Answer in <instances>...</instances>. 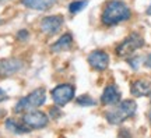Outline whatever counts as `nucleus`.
Segmentation results:
<instances>
[{
    "mask_svg": "<svg viewBox=\"0 0 151 138\" xmlns=\"http://www.w3.org/2000/svg\"><path fill=\"white\" fill-rule=\"evenodd\" d=\"M132 10L122 0H109L105 3L101 13V22L105 27H115L130 20Z\"/></svg>",
    "mask_w": 151,
    "mask_h": 138,
    "instance_id": "nucleus-1",
    "label": "nucleus"
},
{
    "mask_svg": "<svg viewBox=\"0 0 151 138\" xmlns=\"http://www.w3.org/2000/svg\"><path fill=\"white\" fill-rule=\"evenodd\" d=\"M113 109L106 112L105 119L109 124L113 126H119L124 123L126 120H129L130 117H133L137 110V105L133 99H124V101L118 102L116 105H113Z\"/></svg>",
    "mask_w": 151,
    "mask_h": 138,
    "instance_id": "nucleus-2",
    "label": "nucleus"
},
{
    "mask_svg": "<svg viewBox=\"0 0 151 138\" xmlns=\"http://www.w3.org/2000/svg\"><path fill=\"white\" fill-rule=\"evenodd\" d=\"M46 102V91L45 88H37V89L31 91L27 96H22L18 99V102L14 106V113L22 114L28 110L38 109L41 107Z\"/></svg>",
    "mask_w": 151,
    "mask_h": 138,
    "instance_id": "nucleus-3",
    "label": "nucleus"
},
{
    "mask_svg": "<svg viewBox=\"0 0 151 138\" xmlns=\"http://www.w3.org/2000/svg\"><path fill=\"white\" fill-rule=\"evenodd\" d=\"M143 46H144V38L141 36L139 32H132L116 46L115 53L118 54L119 57L127 59L130 56H133L136 53V50L143 48Z\"/></svg>",
    "mask_w": 151,
    "mask_h": 138,
    "instance_id": "nucleus-4",
    "label": "nucleus"
},
{
    "mask_svg": "<svg viewBox=\"0 0 151 138\" xmlns=\"http://www.w3.org/2000/svg\"><path fill=\"white\" fill-rule=\"evenodd\" d=\"M21 120L29 130H41L49 124V116L45 112H41L38 109H32L22 113Z\"/></svg>",
    "mask_w": 151,
    "mask_h": 138,
    "instance_id": "nucleus-5",
    "label": "nucleus"
},
{
    "mask_svg": "<svg viewBox=\"0 0 151 138\" xmlns=\"http://www.w3.org/2000/svg\"><path fill=\"white\" fill-rule=\"evenodd\" d=\"M74 95H76V87L71 84H60L50 91V96H52L53 103L60 107L73 101Z\"/></svg>",
    "mask_w": 151,
    "mask_h": 138,
    "instance_id": "nucleus-6",
    "label": "nucleus"
},
{
    "mask_svg": "<svg viewBox=\"0 0 151 138\" xmlns=\"http://www.w3.org/2000/svg\"><path fill=\"white\" fill-rule=\"evenodd\" d=\"M63 24H65L63 16L55 14V16L43 17L42 20H41V22H39V28H41V31H42L45 35L53 36V35H56V34L62 29Z\"/></svg>",
    "mask_w": 151,
    "mask_h": 138,
    "instance_id": "nucleus-7",
    "label": "nucleus"
},
{
    "mask_svg": "<svg viewBox=\"0 0 151 138\" xmlns=\"http://www.w3.org/2000/svg\"><path fill=\"white\" fill-rule=\"evenodd\" d=\"M109 54L104 50H92L87 57V63L95 71H105L109 67Z\"/></svg>",
    "mask_w": 151,
    "mask_h": 138,
    "instance_id": "nucleus-8",
    "label": "nucleus"
},
{
    "mask_svg": "<svg viewBox=\"0 0 151 138\" xmlns=\"http://www.w3.org/2000/svg\"><path fill=\"white\" fill-rule=\"evenodd\" d=\"M22 69V60L17 57L0 59V78H7L17 74Z\"/></svg>",
    "mask_w": 151,
    "mask_h": 138,
    "instance_id": "nucleus-9",
    "label": "nucleus"
},
{
    "mask_svg": "<svg viewBox=\"0 0 151 138\" xmlns=\"http://www.w3.org/2000/svg\"><path fill=\"white\" fill-rule=\"evenodd\" d=\"M122 99V92L115 84L108 85L101 95V103L105 106H113Z\"/></svg>",
    "mask_w": 151,
    "mask_h": 138,
    "instance_id": "nucleus-10",
    "label": "nucleus"
},
{
    "mask_svg": "<svg viewBox=\"0 0 151 138\" xmlns=\"http://www.w3.org/2000/svg\"><path fill=\"white\" fill-rule=\"evenodd\" d=\"M130 92L132 95L136 96V98H141V96H147L151 92V84L148 80H143V78H139V80H134L130 85Z\"/></svg>",
    "mask_w": 151,
    "mask_h": 138,
    "instance_id": "nucleus-11",
    "label": "nucleus"
},
{
    "mask_svg": "<svg viewBox=\"0 0 151 138\" xmlns=\"http://www.w3.org/2000/svg\"><path fill=\"white\" fill-rule=\"evenodd\" d=\"M25 9L35 11H46L50 7H53V4L56 3V0H20Z\"/></svg>",
    "mask_w": 151,
    "mask_h": 138,
    "instance_id": "nucleus-12",
    "label": "nucleus"
},
{
    "mask_svg": "<svg viewBox=\"0 0 151 138\" xmlns=\"http://www.w3.org/2000/svg\"><path fill=\"white\" fill-rule=\"evenodd\" d=\"M71 46H73V35L70 32H66L56 42L50 45V50L53 53H59V52H65V50L71 49Z\"/></svg>",
    "mask_w": 151,
    "mask_h": 138,
    "instance_id": "nucleus-13",
    "label": "nucleus"
},
{
    "mask_svg": "<svg viewBox=\"0 0 151 138\" xmlns=\"http://www.w3.org/2000/svg\"><path fill=\"white\" fill-rule=\"evenodd\" d=\"M4 127L11 131V133H16V134H22V133H28V131H31L29 128L22 123V120H16V119H7L4 122Z\"/></svg>",
    "mask_w": 151,
    "mask_h": 138,
    "instance_id": "nucleus-14",
    "label": "nucleus"
},
{
    "mask_svg": "<svg viewBox=\"0 0 151 138\" xmlns=\"http://www.w3.org/2000/svg\"><path fill=\"white\" fill-rule=\"evenodd\" d=\"M76 103L78 106H83V107H90V106H95L97 105V101L92 98L91 95H81L76 99Z\"/></svg>",
    "mask_w": 151,
    "mask_h": 138,
    "instance_id": "nucleus-15",
    "label": "nucleus"
},
{
    "mask_svg": "<svg viewBox=\"0 0 151 138\" xmlns=\"http://www.w3.org/2000/svg\"><path fill=\"white\" fill-rule=\"evenodd\" d=\"M87 4H88L87 0H74V1H71L70 4H69V11H70L71 14H77L81 10H84L87 7Z\"/></svg>",
    "mask_w": 151,
    "mask_h": 138,
    "instance_id": "nucleus-16",
    "label": "nucleus"
},
{
    "mask_svg": "<svg viewBox=\"0 0 151 138\" xmlns=\"http://www.w3.org/2000/svg\"><path fill=\"white\" fill-rule=\"evenodd\" d=\"M28 38H29V32H28L27 29H20V31L17 32V39H18V41L24 42V41H27Z\"/></svg>",
    "mask_w": 151,
    "mask_h": 138,
    "instance_id": "nucleus-17",
    "label": "nucleus"
},
{
    "mask_svg": "<svg viewBox=\"0 0 151 138\" xmlns=\"http://www.w3.org/2000/svg\"><path fill=\"white\" fill-rule=\"evenodd\" d=\"M60 106H58V105H55L53 107H50V110H49V114H50V117H53V119H58V117H60Z\"/></svg>",
    "mask_w": 151,
    "mask_h": 138,
    "instance_id": "nucleus-18",
    "label": "nucleus"
},
{
    "mask_svg": "<svg viewBox=\"0 0 151 138\" xmlns=\"http://www.w3.org/2000/svg\"><path fill=\"white\" fill-rule=\"evenodd\" d=\"M139 60H140V59L139 57H132V56H130V59H129V64L130 66H132V67H133V69H137V67H139Z\"/></svg>",
    "mask_w": 151,
    "mask_h": 138,
    "instance_id": "nucleus-19",
    "label": "nucleus"
},
{
    "mask_svg": "<svg viewBox=\"0 0 151 138\" xmlns=\"http://www.w3.org/2000/svg\"><path fill=\"white\" fill-rule=\"evenodd\" d=\"M7 98H9V96H7V94H6L4 91L0 88V103H1V102H4Z\"/></svg>",
    "mask_w": 151,
    "mask_h": 138,
    "instance_id": "nucleus-20",
    "label": "nucleus"
},
{
    "mask_svg": "<svg viewBox=\"0 0 151 138\" xmlns=\"http://www.w3.org/2000/svg\"><path fill=\"white\" fill-rule=\"evenodd\" d=\"M144 64H146V66L148 67V69H151V53L146 57V61H144Z\"/></svg>",
    "mask_w": 151,
    "mask_h": 138,
    "instance_id": "nucleus-21",
    "label": "nucleus"
},
{
    "mask_svg": "<svg viewBox=\"0 0 151 138\" xmlns=\"http://www.w3.org/2000/svg\"><path fill=\"white\" fill-rule=\"evenodd\" d=\"M146 13H147V14H148V16H151V4L148 6V9H147V10H146Z\"/></svg>",
    "mask_w": 151,
    "mask_h": 138,
    "instance_id": "nucleus-22",
    "label": "nucleus"
},
{
    "mask_svg": "<svg viewBox=\"0 0 151 138\" xmlns=\"http://www.w3.org/2000/svg\"><path fill=\"white\" fill-rule=\"evenodd\" d=\"M1 116H4V110H0V117Z\"/></svg>",
    "mask_w": 151,
    "mask_h": 138,
    "instance_id": "nucleus-23",
    "label": "nucleus"
},
{
    "mask_svg": "<svg viewBox=\"0 0 151 138\" xmlns=\"http://www.w3.org/2000/svg\"><path fill=\"white\" fill-rule=\"evenodd\" d=\"M148 120H150V123H151V110H150V113H148Z\"/></svg>",
    "mask_w": 151,
    "mask_h": 138,
    "instance_id": "nucleus-24",
    "label": "nucleus"
},
{
    "mask_svg": "<svg viewBox=\"0 0 151 138\" xmlns=\"http://www.w3.org/2000/svg\"><path fill=\"white\" fill-rule=\"evenodd\" d=\"M150 96H151V95H150Z\"/></svg>",
    "mask_w": 151,
    "mask_h": 138,
    "instance_id": "nucleus-25",
    "label": "nucleus"
}]
</instances>
